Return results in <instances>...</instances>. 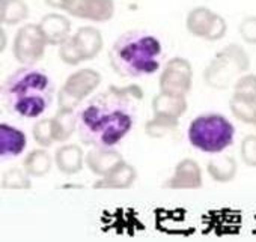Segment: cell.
I'll return each mask as SVG.
<instances>
[{"label": "cell", "instance_id": "obj_7", "mask_svg": "<svg viewBox=\"0 0 256 242\" xmlns=\"http://www.w3.org/2000/svg\"><path fill=\"white\" fill-rule=\"evenodd\" d=\"M101 74L92 68H83L70 74L58 92V107L76 110L100 84Z\"/></svg>", "mask_w": 256, "mask_h": 242}, {"label": "cell", "instance_id": "obj_30", "mask_svg": "<svg viewBox=\"0 0 256 242\" xmlns=\"http://www.w3.org/2000/svg\"><path fill=\"white\" fill-rule=\"evenodd\" d=\"M46 5H48L50 8H54V9H59V11H65L70 0H44Z\"/></svg>", "mask_w": 256, "mask_h": 242}, {"label": "cell", "instance_id": "obj_16", "mask_svg": "<svg viewBox=\"0 0 256 242\" xmlns=\"http://www.w3.org/2000/svg\"><path fill=\"white\" fill-rule=\"evenodd\" d=\"M48 45H60L71 32V21L59 12H50L38 23Z\"/></svg>", "mask_w": 256, "mask_h": 242}, {"label": "cell", "instance_id": "obj_21", "mask_svg": "<svg viewBox=\"0 0 256 242\" xmlns=\"http://www.w3.org/2000/svg\"><path fill=\"white\" fill-rule=\"evenodd\" d=\"M52 166H53V158L46 151V148L30 151L23 161V167L30 175V178H42L48 175Z\"/></svg>", "mask_w": 256, "mask_h": 242}, {"label": "cell", "instance_id": "obj_18", "mask_svg": "<svg viewBox=\"0 0 256 242\" xmlns=\"http://www.w3.org/2000/svg\"><path fill=\"white\" fill-rule=\"evenodd\" d=\"M151 107L154 116H168V117L180 119L182 114H186L188 102H187V96L158 92L152 98Z\"/></svg>", "mask_w": 256, "mask_h": 242}, {"label": "cell", "instance_id": "obj_20", "mask_svg": "<svg viewBox=\"0 0 256 242\" xmlns=\"http://www.w3.org/2000/svg\"><path fill=\"white\" fill-rule=\"evenodd\" d=\"M206 172L214 182L228 184V182L235 179L236 172H238V164H236L235 158L230 155L216 157V158L208 161Z\"/></svg>", "mask_w": 256, "mask_h": 242}, {"label": "cell", "instance_id": "obj_26", "mask_svg": "<svg viewBox=\"0 0 256 242\" xmlns=\"http://www.w3.org/2000/svg\"><path fill=\"white\" fill-rule=\"evenodd\" d=\"M32 136L36 145H40L41 148H50L56 142L53 136V128H52V117L36 120L32 128Z\"/></svg>", "mask_w": 256, "mask_h": 242}, {"label": "cell", "instance_id": "obj_24", "mask_svg": "<svg viewBox=\"0 0 256 242\" xmlns=\"http://www.w3.org/2000/svg\"><path fill=\"white\" fill-rule=\"evenodd\" d=\"M229 108L232 116L246 125L256 127V99L246 98L240 95H232L229 101Z\"/></svg>", "mask_w": 256, "mask_h": 242}, {"label": "cell", "instance_id": "obj_29", "mask_svg": "<svg viewBox=\"0 0 256 242\" xmlns=\"http://www.w3.org/2000/svg\"><path fill=\"white\" fill-rule=\"evenodd\" d=\"M238 32L244 42L256 45V15H248L242 18V21L238 26Z\"/></svg>", "mask_w": 256, "mask_h": 242}, {"label": "cell", "instance_id": "obj_25", "mask_svg": "<svg viewBox=\"0 0 256 242\" xmlns=\"http://www.w3.org/2000/svg\"><path fill=\"white\" fill-rule=\"evenodd\" d=\"M0 185L4 190H30L32 181L24 167H12L2 175Z\"/></svg>", "mask_w": 256, "mask_h": 242}, {"label": "cell", "instance_id": "obj_19", "mask_svg": "<svg viewBox=\"0 0 256 242\" xmlns=\"http://www.w3.org/2000/svg\"><path fill=\"white\" fill-rule=\"evenodd\" d=\"M78 127V113L72 108H59L52 117L53 136L58 143H65L77 131Z\"/></svg>", "mask_w": 256, "mask_h": 242}, {"label": "cell", "instance_id": "obj_5", "mask_svg": "<svg viewBox=\"0 0 256 242\" xmlns=\"http://www.w3.org/2000/svg\"><path fill=\"white\" fill-rule=\"evenodd\" d=\"M250 68V57L240 44H229L222 48L206 65L204 81L208 87L224 90L246 74Z\"/></svg>", "mask_w": 256, "mask_h": 242}, {"label": "cell", "instance_id": "obj_8", "mask_svg": "<svg viewBox=\"0 0 256 242\" xmlns=\"http://www.w3.org/2000/svg\"><path fill=\"white\" fill-rule=\"evenodd\" d=\"M47 45L48 42L40 24H24L16 33L12 53L18 63L34 66L44 57Z\"/></svg>", "mask_w": 256, "mask_h": 242}, {"label": "cell", "instance_id": "obj_14", "mask_svg": "<svg viewBox=\"0 0 256 242\" xmlns=\"http://www.w3.org/2000/svg\"><path fill=\"white\" fill-rule=\"evenodd\" d=\"M138 179V170L133 164L124 161L107 176L100 178L95 184V190H128Z\"/></svg>", "mask_w": 256, "mask_h": 242}, {"label": "cell", "instance_id": "obj_32", "mask_svg": "<svg viewBox=\"0 0 256 242\" xmlns=\"http://www.w3.org/2000/svg\"><path fill=\"white\" fill-rule=\"evenodd\" d=\"M254 130H256V127H254Z\"/></svg>", "mask_w": 256, "mask_h": 242}, {"label": "cell", "instance_id": "obj_22", "mask_svg": "<svg viewBox=\"0 0 256 242\" xmlns=\"http://www.w3.org/2000/svg\"><path fill=\"white\" fill-rule=\"evenodd\" d=\"M180 128V119L168 116H152L145 124V134L150 139H166L175 136Z\"/></svg>", "mask_w": 256, "mask_h": 242}, {"label": "cell", "instance_id": "obj_27", "mask_svg": "<svg viewBox=\"0 0 256 242\" xmlns=\"http://www.w3.org/2000/svg\"><path fill=\"white\" fill-rule=\"evenodd\" d=\"M234 93L256 99V74H242L234 83Z\"/></svg>", "mask_w": 256, "mask_h": 242}, {"label": "cell", "instance_id": "obj_6", "mask_svg": "<svg viewBox=\"0 0 256 242\" xmlns=\"http://www.w3.org/2000/svg\"><path fill=\"white\" fill-rule=\"evenodd\" d=\"M104 47L101 32L92 26H83L59 45V57L65 65L77 66L95 59Z\"/></svg>", "mask_w": 256, "mask_h": 242}, {"label": "cell", "instance_id": "obj_9", "mask_svg": "<svg viewBox=\"0 0 256 242\" xmlns=\"http://www.w3.org/2000/svg\"><path fill=\"white\" fill-rule=\"evenodd\" d=\"M186 27L190 35L210 42L220 41L228 32L226 20L220 14L211 11L206 6L193 8L187 14Z\"/></svg>", "mask_w": 256, "mask_h": 242}, {"label": "cell", "instance_id": "obj_11", "mask_svg": "<svg viewBox=\"0 0 256 242\" xmlns=\"http://www.w3.org/2000/svg\"><path fill=\"white\" fill-rule=\"evenodd\" d=\"M65 12L76 18L106 23L114 15V2L113 0H70Z\"/></svg>", "mask_w": 256, "mask_h": 242}, {"label": "cell", "instance_id": "obj_1", "mask_svg": "<svg viewBox=\"0 0 256 242\" xmlns=\"http://www.w3.org/2000/svg\"><path fill=\"white\" fill-rule=\"evenodd\" d=\"M144 90L138 84L108 86L78 111L77 134L88 146L114 148L134 127Z\"/></svg>", "mask_w": 256, "mask_h": 242}, {"label": "cell", "instance_id": "obj_10", "mask_svg": "<svg viewBox=\"0 0 256 242\" xmlns=\"http://www.w3.org/2000/svg\"><path fill=\"white\" fill-rule=\"evenodd\" d=\"M193 86V66L186 57H172L164 63L158 78V89L163 93L182 95L192 90Z\"/></svg>", "mask_w": 256, "mask_h": 242}, {"label": "cell", "instance_id": "obj_23", "mask_svg": "<svg viewBox=\"0 0 256 242\" xmlns=\"http://www.w3.org/2000/svg\"><path fill=\"white\" fill-rule=\"evenodd\" d=\"M29 17L24 0H0V21L5 26H17Z\"/></svg>", "mask_w": 256, "mask_h": 242}, {"label": "cell", "instance_id": "obj_4", "mask_svg": "<svg viewBox=\"0 0 256 242\" xmlns=\"http://www.w3.org/2000/svg\"><path fill=\"white\" fill-rule=\"evenodd\" d=\"M187 139L194 149L217 155L234 145L235 127L220 113H205L196 116L190 122Z\"/></svg>", "mask_w": 256, "mask_h": 242}, {"label": "cell", "instance_id": "obj_31", "mask_svg": "<svg viewBox=\"0 0 256 242\" xmlns=\"http://www.w3.org/2000/svg\"><path fill=\"white\" fill-rule=\"evenodd\" d=\"M6 50V32L5 29H2V51Z\"/></svg>", "mask_w": 256, "mask_h": 242}, {"label": "cell", "instance_id": "obj_2", "mask_svg": "<svg viewBox=\"0 0 256 242\" xmlns=\"http://www.w3.org/2000/svg\"><path fill=\"white\" fill-rule=\"evenodd\" d=\"M2 96L11 113L36 119L50 108L54 98V86L42 69L23 65L4 81Z\"/></svg>", "mask_w": 256, "mask_h": 242}, {"label": "cell", "instance_id": "obj_13", "mask_svg": "<svg viewBox=\"0 0 256 242\" xmlns=\"http://www.w3.org/2000/svg\"><path fill=\"white\" fill-rule=\"evenodd\" d=\"M125 160H124L122 154L118 152L114 148L92 146V149L84 157V164L89 169V172L100 176V178L107 176L110 172H113Z\"/></svg>", "mask_w": 256, "mask_h": 242}, {"label": "cell", "instance_id": "obj_28", "mask_svg": "<svg viewBox=\"0 0 256 242\" xmlns=\"http://www.w3.org/2000/svg\"><path fill=\"white\" fill-rule=\"evenodd\" d=\"M240 155L246 166L256 169V134H248L242 139L240 146Z\"/></svg>", "mask_w": 256, "mask_h": 242}, {"label": "cell", "instance_id": "obj_17", "mask_svg": "<svg viewBox=\"0 0 256 242\" xmlns=\"http://www.w3.org/2000/svg\"><path fill=\"white\" fill-rule=\"evenodd\" d=\"M84 152L78 145H62L54 154V163L60 173L66 176L77 175L84 166Z\"/></svg>", "mask_w": 256, "mask_h": 242}, {"label": "cell", "instance_id": "obj_12", "mask_svg": "<svg viewBox=\"0 0 256 242\" xmlns=\"http://www.w3.org/2000/svg\"><path fill=\"white\" fill-rule=\"evenodd\" d=\"M204 185L202 169L198 161L193 158L181 160L175 169L172 176L164 181L163 188L168 190H199Z\"/></svg>", "mask_w": 256, "mask_h": 242}, {"label": "cell", "instance_id": "obj_3", "mask_svg": "<svg viewBox=\"0 0 256 242\" xmlns=\"http://www.w3.org/2000/svg\"><path fill=\"white\" fill-rule=\"evenodd\" d=\"M162 51V42L152 33L128 30L113 41L108 50V63L113 72L122 78L146 77L160 69Z\"/></svg>", "mask_w": 256, "mask_h": 242}, {"label": "cell", "instance_id": "obj_15", "mask_svg": "<svg viewBox=\"0 0 256 242\" xmlns=\"http://www.w3.org/2000/svg\"><path fill=\"white\" fill-rule=\"evenodd\" d=\"M28 146L26 134L12 125H0V157L2 160H12L24 152Z\"/></svg>", "mask_w": 256, "mask_h": 242}]
</instances>
